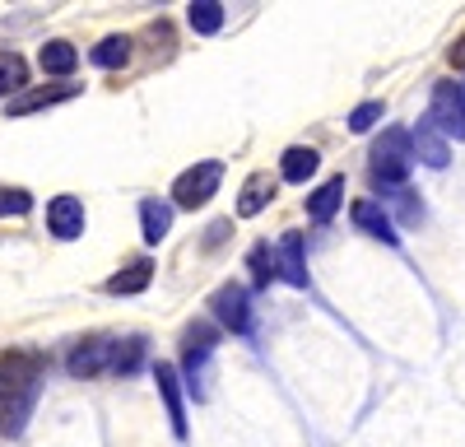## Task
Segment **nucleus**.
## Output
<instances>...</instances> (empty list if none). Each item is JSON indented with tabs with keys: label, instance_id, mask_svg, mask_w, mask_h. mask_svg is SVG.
Wrapping results in <instances>:
<instances>
[{
	"label": "nucleus",
	"instance_id": "1a4fd4ad",
	"mask_svg": "<svg viewBox=\"0 0 465 447\" xmlns=\"http://www.w3.org/2000/svg\"><path fill=\"white\" fill-rule=\"evenodd\" d=\"M410 140H414V159L419 164H429V168H447V159H451V140L423 117L414 131H410Z\"/></svg>",
	"mask_w": 465,
	"mask_h": 447
},
{
	"label": "nucleus",
	"instance_id": "0eeeda50",
	"mask_svg": "<svg viewBox=\"0 0 465 447\" xmlns=\"http://www.w3.org/2000/svg\"><path fill=\"white\" fill-rule=\"evenodd\" d=\"M112 354H116V341H107V335H89V341L74 345L65 368L74 372V378H98V372H112Z\"/></svg>",
	"mask_w": 465,
	"mask_h": 447
},
{
	"label": "nucleus",
	"instance_id": "423d86ee",
	"mask_svg": "<svg viewBox=\"0 0 465 447\" xmlns=\"http://www.w3.org/2000/svg\"><path fill=\"white\" fill-rule=\"evenodd\" d=\"M210 313H214V322L228 326V331H247V326H252L247 289H242V284H219V289L210 293Z\"/></svg>",
	"mask_w": 465,
	"mask_h": 447
},
{
	"label": "nucleus",
	"instance_id": "5701e85b",
	"mask_svg": "<svg viewBox=\"0 0 465 447\" xmlns=\"http://www.w3.org/2000/svg\"><path fill=\"white\" fill-rule=\"evenodd\" d=\"M33 210V196L24 186H0V214H28Z\"/></svg>",
	"mask_w": 465,
	"mask_h": 447
},
{
	"label": "nucleus",
	"instance_id": "cd10ccee",
	"mask_svg": "<svg viewBox=\"0 0 465 447\" xmlns=\"http://www.w3.org/2000/svg\"><path fill=\"white\" fill-rule=\"evenodd\" d=\"M451 65H465V37H460V43L451 47Z\"/></svg>",
	"mask_w": 465,
	"mask_h": 447
},
{
	"label": "nucleus",
	"instance_id": "b1692460",
	"mask_svg": "<svg viewBox=\"0 0 465 447\" xmlns=\"http://www.w3.org/2000/svg\"><path fill=\"white\" fill-rule=\"evenodd\" d=\"M144 359V341H126V345H116L112 354V372H135V363Z\"/></svg>",
	"mask_w": 465,
	"mask_h": 447
},
{
	"label": "nucleus",
	"instance_id": "6e6552de",
	"mask_svg": "<svg viewBox=\"0 0 465 447\" xmlns=\"http://www.w3.org/2000/svg\"><path fill=\"white\" fill-rule=\"evenodd\" d=\"M84 224H89V214H84V201L80 196H56L47 205V233L61 238V243H74V238L84 233Z\"/></svg>",
	"mask_w": 465,
	"mask_h": 447
},
{
	"label": "nucleus",
	"instance_id": "f257e3e1",
	"mask_svg": "<svg viewBox=\"0 0 465 447\" xmlns=\"http://www.w3.org/2000/svg\"><path fill=\"white\" fill-rule=\"evenodd\" d=\"M37 392H43V363L33 354H5L0 359V433L5 438L24 433Z\"/></svg>",
	"mask_w": 465,
	"mask_h": 447
},
{
	"label": "nucleus",
	"instance_id": "dca6fc26",
	"mask_svg": "<svg viewBox=\"0 0 465 447\" xmlns=\"http://www.w3.org/2000/svg\"><path fill=\"white\" fill-rule=\"evenodd\" d=\"M140 224H144V243H163L173 233V205L140 201Z\"/></svg>",
	"mask_w": 465,
	"mask_h": 447
},
{
	"label": "nucleus",
	"instance_id": "4468645a",
	"mask_svg": "<svg viewBox=\"0 0 465 447\" xmlns=\"http://www.w3.org/2000/svg\"><path fill=\"white\" fill-rule=\"evenodd\" d=\"M317 164H322V154L312 144H293V149H284V159H280V177L284 182H307L317 173Z\"/></svg>",
	"mask_w": 465,
	"mask_h": 447
},
{
	"label": "nucleus",
	"instance_id": "ddd939ff",
	"mask_svg": "<svg viewBox=\"0 0 465 447\" xmlns=\"http://www.w3.org/2000/svg\"><path fill=\"white\" fill-rule=\"evenodd\" d=\"M275 271H280V275H284V280H289L293 289H307V266H302V238H298V233H284Z\"/></svg>",
	"mask_w": 465,
	"mask_h": 447
},
{
	"label": "nucleus",
	"instance_id": "aec40b11",
	"mask_svg": "<svg viewBox=\"0 0 465 447\" xmlns=\"http://www.w3.org/2000/svg\"><path fill=\"white\" fill-rule=\"evenodd\" d=\"M89 61H94V65H103V70L126 65V61H131V37H103V43L89 52Z\"/></svg>",
	"mask_w": 465,
	"mask_h": 447
},
{
	"label": "nucleus",
	"instance_id": "20e7f679",
	"mask_svg": "<svg viewBox=\"0 0 465 447\" xmlns=\"http://www.w3.org/2000/svg\"><path fill=\"white\" fill-rule=\"evenodd\" d=\"M214 326L210 322H196V326H186V335H182V363H186V378H191V392H196V401L205 396V363H210V354H214Z\"/></svg>",
	"mask_w": 465,
	"mask_h": 447
},
{
	"label": "nucleus",
	"instance_id": "9d476101",
	"mask_svg": "<svg viewBox=\"0 0 465 447\" xmlns=\"http://www.w3.org/2000/svg\"><path fill=\"white\" fill-rule=\"evenodd\" d=\"M153 382H159V396H163V405H168L173 433L182 438V433H186V405H182V387H177V368H173V363H159V368H153Z\"/></svg>",
	"mask_w": 465,
	"mask_h": 447
},
{
	"label": "nucleus",
	"instance_id": "9b49d317",
	"mask_svg": "<svg viewBox=\"0 0 465 447\" xmlns=\"http://www.w3.org/2000/svg\"><path fill=\"white\" fill-rule=\"evenodd\" d=\"M349 214H354V224H359L363 233H372V238H381V243H396V238H401L396 224H391V214H386L377 201H354V210H349Z\"/></svg>",
	"mask_w": 465,
	"mask_h": 447
},
{
	"label": "nucleus",
	"instance_id": "f03ea898",
	"mask_svg": "<svg viewBox=\"0 0 465 447\" xmlns=\"http://www.w3.org/2000/svg\"><path fill=\"white\" fill-rule=\"evenodd\" d=\"M410 164H414V140H410V131L391 126L372 144V186H381V192H401L405 177H410Z\"/></svg>",
	"mask_w": 465,
	"mask_h": 447
},
{
	"label": "nucleus",
	"instance_id": "39448f33",
	"mask_svg": "<svg viewBox=\"0 0 465 447\" xmlns=\"http://www.w3.org/2000/svg\"><path fill=\"white\" fill-rule=\"evenodd\" d=\"M429 122H433L447 140H465V94H460L456 84H433Z\"/></svg>",
	"mask_w": 465,
	"mask_h": 447
},
{
	"label": "nucleus",
	"instance_id": "4be33fe9",
	"mask_svg": "<svg viewBox=\"0 0 465 447\" xmlns=\"http://www.w3.org/2000/svg\"><path fill=\"white\" fill-rule=\"evenodd\" d=\"M186 19H191L196 33H219L223 28V5H219V0H196V5L186 10Z\"/></svg>",
	"mask_w": 465,
	"mask_h": 447
},
{
	"label": "nucleus",
	"instance_id": "6ab92c4d",
	"mask_svg": "<svg viewBox=\"0 0 465 447\" xmlns=\"http://www.w3.org/2000/svg\"><path fill=\"white\" fill-rule=\"evenodd\" d=\"M37 65H43L47 74H70L74 65H80V52H74L70 43H61V37H56V43H47L43 52H37Z\"/></svg>",
	"mask_w": 465,
	"mask_h": 447
},
{
	"label": "nucleus",
	"instance_id": "412c9836",
	"mask_svg": "<svg viewBox=\"0 0 465 447\" xmlns=\"http://www.w3.org/2000/svg\"><path fill=\"white\" fill-rule=\"evenodd\" d=\"M28 84V65L19 52H0V94H19Z\"/></svg>",
	"mask_w": 465,
	"mask_h": 447
},
{
	"label": "nucleus",
	"instance_id": "a211bd4d",
	"mask_svg": "<svg viewBox=\"0 0 465 447\" xmlns=\"http://www.w3.org/2000/svg\"><path fill=\"white\" fill-rule=\"evenodd\" d=\"M149 280H153V266L140 256V261H131L122 275L107 280V293H140V289H149Z\"/></svg>",
	"mask_w": 465,
	"mask_h": 447
},
{
	"label": "nucleus",
	"instance_id": "f3484780",
	"mask_svg": "<svg viewBox=\"0 0 465 447\" xmlns=\"http://www.w3.org/2000/svg\"><path fill=\"white\" fill-rule=\"evenodd\" d=\"M270 196H275V182H270V173H252V177H247V186H242V201H238V214H242V219L261 214V210L270 205Z\"/></svg>",
	"mask_w": 465,
	"mask_h": 447
},
{
	"label": "nucleus",
	"instance_id": "393cba45",
	"mask_svg": "<svg viewBox=\"0 0 465 447\" xmlns=\"http://www.w3.org/2000/svg\"><path fill=\"white\" fill-rule=\"evenodd\" d=\"M381 103H359L354 112H349V131H372L377 122H381Z\"/></svg>",
	"mask_w": 465,
	"mask_h": 447
},
{
	"label": "nucleus",
	"instance_id": "a878e982",
	"mask_svg": "<svg viewBox=\"0 0 465 447\" xmlns=\"http://www.w3.org/2000/svg\"><path fill=\"white\" fill-rule=\"evenodd\" d=\"M391 201H396V210H401V224H419V219H423V205L414 201V192H405V186H401V192H391Z\"/></svg>",
	"mask_w": 465,
	"mask_h": 447
},
{
	"label": "nucleus",
	"instance_id": "2eb2a0df",
	"mask_svg": "<svg viewBox=\"0 0 465 447\" xmlns=\"http://www.w3.org/2000/svg\"><path fill=\"white\" fill-rule=\"evenodd\" d=\"M340 201H344V177H331V182H322L317 192L307 196V214H312L317 224H326V219H335Z\"/></svg>",
	"mask_w": 465,
	"mask_h": 447
},
{
	"label": "nucleus",
	"instance_id": "7ed1b4c3",
	"mask_svg": "<svg viewBox=\"0 0 465 447\" xmlns=\"http://www.w3.org/2000/svg\"><path fill=\"white\" fill-rule=\"evenodd\" d=\"M219 182H223V164H219V159H201L196 168H186V173L173 182V205H182V210L205 205V201L219 192Z\"/></svg>",
	"mask_w": 465,
	"mask_h": 447
},
{
	"label": "nucleus",
	"instance_id": "f8f14e48",
	"mask_svg": "<svg viewBox=\"0 0 465 447\" xmlns=\"http://www.w3.org/2000/svg\"><path fill=\"white\" fill-rule=\"evenodd\" d=\"M74 94H80V84H52V89L19 94V98L10 103V117H28V112H37V107H52V103H65V98H74Z\"/></svg>",
	"mask_w": 465,
	"mask_h": 447
},
{
	"label": "nucleus",
	"instance_id": "bb28decb",
	"mask_svg": "<svg viewBox=\"0 0 465 447\" xmlns=\"http://www.w3.org/2000/svg\"><path fill=\"white\" fill-rule=\"evenodd\" d=\"M252 271H256V284H270V275H275V256H270V247H252Z\"/></svg>",
	"mask_w": 465,
	"mask_h": 447
}]
</instances>
